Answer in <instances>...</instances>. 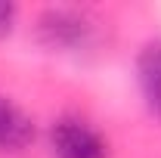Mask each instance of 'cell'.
I'll use <instances>...</instances> for the list:
<instances>
[{
    "label": "cell",
    "instance_id": "obj_2",
    "mask_svg": "<svg viewBox=\"0 0 161 158\" xmlns=\"http://www.w3.org/2000/svg\"><path fill=\"white\" fill-rule=\"evenodd\" d=\"M136 81L149 112L161 121V37L149 40L136 59Z\"/></svg>",
    "mask_w": 161,
    "mask_h": 158
},
{
    "label": "cell",
    "instance_id": "obj_1",
    "mask_svg": "<svg viewBox=\"0 0 161 158\" xmlns=\"http://www.w3.org/2000/svg\"><path fill=\"white\" fill-rule=\"evenodd\" d=\"M50 146L56 158H112L108 139L78 115H65L53 124Z\"/></svg>",
    "mask_w": 161,
    "mask_h": 158
},
{
    "label": "cell",
    "instance_id": "obj_5",
    "mask_svg": "<svg viewBox=\"0 0 161 158\" xmlns=\"http://www.w3.org/2000/svg\"><path fill=\"white\" fill-rule=\"evenodd\" d=\"M13 22H16V6L13 3H0V37H6L13 31Z\"/></svg>",
    "mask_w": 161,
    "mask_h": 158
},
{
    "label": "cell",
    "instance_id": "obj_4",
    "mask_svg": "<svg viewBox=\"0 0 161 158\" xmlns=\"http://www.w3.org/2000/svg\"><path fill=\"white\" fill-rule=\"evenodd\" d=\"M40 25H43V31L50 34L53 43H80L87 34V19L78 13H65V9L50 13Z\"/></svg>",
    "mask_w": 161,
    "mask_h": 158
},
{
    "label": "cell",
    "instance_id": "obj_3",
    "mask_svg": "<svg viewBox=\"0 0 161 158\" xmlns=\"http://www.w3.org/2000/svg\"><path fill=\"white\" fill-rule=\"evenodd\" d=\"M34 139V124L22 112L16 102H9L6 96H0V149L16 152L25 149Z\"/></svg>",
    "mask_w": 161,
    "mask_h": 158
}]
</instances>
